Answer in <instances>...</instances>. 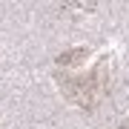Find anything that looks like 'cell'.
I'll list each match as a JSON object with an SVG mask.
<instances>
[{"label":"cell","instance_id":"obj_1","mask_svg":"<svg viewBox=\"0 0 129 129\" xmlns=\"http://www.w3.org/2000/svg\"><path fill=\"white\" fill-rule=\"evenodd\" d=\"M63 92L72 98L78 106H95L106 92V80H103V69L95 66L89 75H78V78H63L60 80Z\"/></svg>","mask_w":129,"mask_h":129},{"label":"cell","instance_id":"obj_2","mask_svg":"<svg viewBox=\"0 0 129 129\" xmlns=\"http://www.w3.org/2000/svg\"><path fill=\"white\" fill-rule=\"evenodd\" d=\"M118 129H129V118H126V120H123V123H120Z\"/></svg>","mask_w":129,"mask_h":129}]
</instances>
